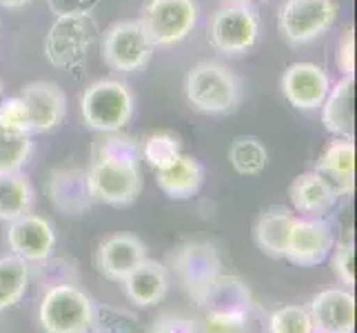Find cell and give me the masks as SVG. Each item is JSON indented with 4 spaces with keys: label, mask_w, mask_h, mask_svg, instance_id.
Segmentation results:
<instances>
[{
    "label": "cell",
    "mask_w": 357,
    "mask_h": 333,
    "mask_svg": "<svg viewBox=\"0 0 357 333\" xmlns=\"http://www.w3.org/2000/svg\"><path fill=\"white\" fill-rule=\"evenodd\" d=\"M146 333H198V325L189 316L182 313H162L158 316Z\"/></svg>",
    "instance_id": "cell-36"
},
{
    "label": "cell",
    "mask_w": 357,
    "mask_h": 333,
    "mask_svg": "<svg viewBox=\"0 0 357 333\" xmlns=\"http://www.w3.org/2000/svg\"><path fill=\"white\" fill-rule=\"evenodd\" d=\"M204 169L193 156L182 154L165 169L155 171V184L171 200H189L200 191Z\"/></svg>",
    "instance_id": "cell-22"
},
{
    "label": "cell",
    "mask_w": 357,
    "mask_h": 333,
    "mask_svg": "<svg viewBox=\"0 0 357 333\" xmlns=\"http://www.w3.org/2000/svg\"><path fill=\"white\" fill-rule=\"evenodd\" d=\"M31 0H0V7H5V9H20L24 5H29Z\"/></svg>",
    "instance_id": "cell-38"
},
{
    "label": "cell",
    "mask_w": 357,
    "mask_h": 333,
    "mask_svg": "<svg viewBox=\"0 0 357 333\" xmlns=\"http://www.w3.org/2000/svg\"><path fill=\"white\" fill-rule=\"evenodd\" d=\"M280 89L298 111H317L331 89V78L319 65L293 63L282 73Z\"/></svg>",
    "instance_id": "cell-11"
},
{
    "label": "cell",
    "mask_w": 357,
    "mask_h": 333,
    "mask_svg": "<svg viewBox=\"0 0 357 333\" xmlns=\"http://www.w3.org/2000/svg\"><path fill=\"white\" fill-rule=\"evenodd\" d=\"M7 244L11 251L22 258V260L40 262L54 253V246H56L54 225L47 218L29 212L9 222Z\"/></svg>",
    "instance_id": "cell-13"
},
{
    "label": "cell",
    "mask_w": 357,
    "mask_h": 333,
    "mask_svg": "<svg viewBox=\"0 0 357 333\" xmlns=\"http://www.w3.org/2000/svg\"><path fill=\"white\" fill-rule=\"evenodd\" d=\"M33 154V138L29 133H14L0 127V176L18 174Z\"/></svg>",
    "instance_id": "cell-28"
},
{
    "label": "cell",
    "mask_w": 357,
    "mask_h": 333,
    "mask_svg": "<svg viewBox=\"0 0 357 333\" xmlns=\"http://www.w3.org/2000/svg\"><path fill=\"white\" fill-rule=\"evenodd\" d=\"M171 271L189 298L198 302L211 282L222 274V260L211 242L191 240L171 253Z\"/></svg>",
    "instance_id": "cell-8"
},
{
    "label": "cell",
    "mask_w": 357,
    "mask_h": 333,
    "mask_svg": "<svg viewBox=\"0 0 357 333\" xmlns=\"http://www.w3.org/2000/svg\"><path fill=\"white\" fill-rule=\"evenodd\" d=\"M268 333H315L306 306L287 304L268 316Z\"/></svg>",
    "instance_id": "cell-31"
},
{
    "label": "cell",
    "mask_w": 357,
    "mask_h": 333,
    "mask_svg": "<svg viewBox=\"0 0 357 333\" xmlns=\"http://www.w3.org/2000/svg\"><path fill=\"white\" fill-rule=\"evenodd\" d=\"M225 3H240V5H255L260 0H225Z\"/></svg>",
    "instance_id": "cell-39"
},
{
    "label": "cell",
    "mask_w": 357,
    "mask_h": 333,
    "mask_svg": "<svg viewBox=\"0 0 357 333\" xmlns=\"http://www.w3.org/2000/svg\"><path fill=\"white\" fill-rule=\"evenodd\" d=\"M335 63L342 71V76L355 78V29L353 27H347L340 36Z\"/></svg>",
    "instance_id": "cell-37"
},
{
    "label": "cell",
    "mask_w": 357,
    "mask_h": 333,
    "mask_svg": "<svg viewBox=\"0 0 357 333\" xmlns=\"http://www.w3.org/2000/svg\"><path fill=\"white\" fill-rule=\"evenodd\" d=\"M206 38L222 56L238 58L249 54L260 38V14L253 5L225 3L208 18Z\"/></svg>",
    "instance_id": "cell-3"
},
{
    "label": "cell",
    "mask_w": 357,
    "mask_h": 333,
    "mask_svg": "<svg viewBox=\"0 0 357 333\" xmlns=\"http://www.w3.org/2000/svg\"><path fill=\"white\" fill-rule=\"evenodd\" d=\"M198 14L195 0H144L138 22L153 47H174L189 38Z\"/></svg>",
    "instance_id": "cell-6"
},
{
    "label": "cell",
    "mask_w": 357,
    "mask_h": 333,
    "mask_svg": "<svg viewBox=\"0 0 357 333\" xmlns=\"http://www.w3.org/2000/svg\"><path fill=\"white\" fill-rule=\"evenodd\" d=\"M331 269L344 287L355 285V244L351 240H342L335 244Z\"/></svg>",
    "instance_id": "cell-35"
},
{
    "label": "cell",
    "mask_w": 357,
    "mask_h": 333,
    "mask_svg": "<svg viewBox=\"0 0 357 333\" xmlns=\"http://www.w3.org/2000/svg\"><path fill=\"white\" fill-rule=\"evenodd\" d=\"M20 101L27 107L31 133H47L63 125L67 116V96L56 82L36 80L20 89Z\"/></svg>",
    "instance_id": "cell-12"
},
{
    "label": "cell",
    "mask_w": 357,
    "mask_h": 333,
    "mask_svg": "<svg viewBox=\"0 0 357 333\" xmlns=\"http://www.w3.org/2000/svg\"><path fill=\"white\" fill-rule=\"evenodd\" d=\"M229 165L240 176H260L268 165L266 145L255 135H240L229 147Z\"/></svg>",
    "instance_id": "cell-26"
},
{
    "label": "cell",
    "mask_w": 357,
    "mask_h": 333,
    "mask_svg": "<svg viewBox=\"0 0 357 333\" xmlns=\"http://www.w3.org/2000/svg\"><path fill=\"white\" fill-rule=\"evenodd\" d=\"M87 176L93 200L105 202L109 207L133 205L144 187L140 165L93 158V163L87 169Z\"/></svg>",
    "instance_id": "cell-9"
},
{
    "label": "cell",
    "mask_w": 357,
    "mask_h": 333,
    "mask_svg": "<svg viewBox=\"0 0 357 333\" xmlns=\"http://www.w3.org/2000/svg\"><path fill=\"white\" fill-rule=\"evenodd\" d=\"M155 47L138 20H120L107 27L100 38V56L116 73H133L149 65Z\"/></svg>",
    "instance_id": "cell-7"
},
{
    "label": "cell",
    "mask_w": 357,
    "mask_h": 333,
    "mask_svg": "<svg viewBox=\"0 0 357 333\" xmlns=\"http://www.w3.org/2000/svg\"><path fill=\"white\" fill-rule=\"evenodd\" d=\"M182 156V138L176 131H153L140 142V158L153 171L169 167Z\"/></svg>",
    "instance_id": "cell-27"
},
{
    "label": "cell",
    "mask_w": 357,
    "mask_h": 333,
    "mask_svg": "<svg viewBox=\"0 0 357 333\" xmlns=\"http://www.w3.org/2000/svg\"><path fill=\"white\" fill-rule=\"evenodd\" d=\"M298 220V214L293 209L287 207H268L257 216L255 227H253V240L257 244V249L266 253L268 258H284L289 233Z\"/></svg>",
    "instance_id": "cell-19"
},
{
    "label": "cell",
    "mask_w": 357,
    "mask_h": 333,
    "mask_svg": "<svg viewBox=\"0 0 357 333\" xmlns=\"http://www.w3.org/2000/svg\"><path fill=\"white\" fill-rule=\"evenodd\" d=\"M353 89L355 78L342 76L324 98L322 107V125L328 133L337 135V138H353L355 120H353Z\"/></svg>",
    "instance_id": "cell-23"
},
{
    "label": "cell",
    "mask_w": 357,
    "mask_h": 333,
    "mask_svg": "<svg viewBox=\"0 0 357 333\" xmlns=\"http://www.w3.org/2000/svg\"><path fill=\"white\" fill-rule=\"evenodd\" d=\"M133 94L125 82L100 78L80 96V116L84 125L98 133L122 131L133 116Z\"/></svg>",
    "instance_id": "cell-2"
},
{
    "label": "cell",
    "mask_w": 357,
    "mask_h": 333,
    "mask_svg": "<svg viewBox=\"0 0 357 333\" xmlns=\"http://www.w3.org/2000/svg\"><path fill=\"white\" fill-rule=\"evenodd\" d=\"M337 189L315 169L295 176L289 184V200L293 205V212L309 218L324 216L337 202Z\"/></svg>",
    "instance_id": "cell-17"
},
{
    "label": "cell",
    "mask_w": 357,
    "mask_h": 333,
    "mask_svg": "<svg viewBox=\"0 0 357 333\" xmlns=\"http://www.w3.org/2000/svg\"><path fill=\"white\" fill-rule=\"evenodd\" d=\"M146 258V246L131 233H116L100 242L96 251L98 271L114 282H122Z\"/></svg>",
    "instance_id": "cell-16"
},
{
    "label": "cell",
    "mask_w": 357,
    "mask_h": 333,
    "mask_svg": "<svg viewBox=\"0 0 357 333\" xmlns=\"http://www.w3.org/2000/svg\"><path fill=\"white\" fill-rule=\"evenodd\" d=\"M33 269L29 267V276L43 285L45 289H52L58 285H78V267L67 258H45L40 262H31Z\"/></svg>",
    "instance_id": "cell-30"
},
{
    "label": "cell",
    "mask_w": 357,
    "mask_h": 333,
    "mask_svg": "<svg viewBox=\"0 0 357 333\" xmlns=\"http://www.w3.org/2000/svg\"><path fill=\"white\" fill-rule=\"evenodd\" d=\"M47 193L52 205L65 216H82L96 205L87 169L80 167L54 169L47 182Z\"/></svg>",
    "instance_id": "cell-14"
},
{
    "label": "cell",
    "mask_w": 357,
    "mask_h": 333,
    "mask_svg": "<svg viewBox=\"0 0 357 333\" xmlns=\"http://www.w3.org/2000/svg\"><path fill=\"white\" fill-rule=\"evenodd\" d=\"M93 333H138V320L127 309L118 306H93Z\"/></svg>",
    "instance_id": "cell-32"
},
{
    "label": "cell",
    "mask_w": 357,
    "mask_h": 333,
    "mask_svg": "<svg viewBox=\"0 0 357 333\" xmlns=\"http://www.w3.org/2000/svg\"><path fill=\"white\" fill-rule=\"evenodd\" d=\"M127 298L138 306H153L165 298L169 291V274L167 267L155 260H144L135 267L131 274L120 282Z\"/></svg>",
    "instance_id": "cell-21"
},
{
    "label": "cell",
    "mask_w": 357,
    "mask_h": 333,
    "mask_svg": "<svg viewBox=\"0 0 357 333\" xmlns=\"http://www.w3.org/2000/svg\"><path fill=\"white\" fill-rule=\"evenodd\" d=\"M337 0H284L278 11V31L291 47H304L333 29Z\"/></svg>",
    "instance_id": "cell-4"
},
{
    "label": "cell",
    "mask_w": 357,
    "mask_h": 333,
    "mask_svg": "<svg viewBox=\"0 0 357 333\" xmlns=\"http://www.w3.org/2000/svg\"><path fill=\"white\" fill-rule=\"evenodd\" d=\"M29 262L20 256H0V311H7L22 300L29 287Z\"/></svg>",
    "instance_id": "cell-25"
},
{
    "label": "cell",
    "mask_w": 357,
    "mask_h": 333,
    "mask_svg": "<svg viewBox=\"0 0 357 333\" xmlns=\"http://www.w3.org/2000/svg\"><path fill=\"white\" fill-rule=\"evenodd\" d=\"M251 313H204L202 333H251Z\"/></svg>",
    "instance_id": "cell-33"
},
{
    "label": "cell",
    "mask_w": 357,
    "mask_h": 333,
    "mask_svg": "<svg viewBox=\"0 0 357 333\" xmlns=\"http://www.w3.org/2000/svg\"><path fill=\"white\" fill-rule=\"evenodd\" d=\"M31 207H33V187L22 176V171L0 176V220L11 222L24 214H29Z\"/></svg>",
    "instance_id": "cell-24"
},
{
    "label": "cell",
    "mask_w": 357,
    "mask_h": 333,
    "mask_svg": "<svg viewBox=\"0 0 357 333\" xmlns=\"http://www.w3.org/2000/svg\"><path fill=\"white\" fill-rule=\"evenodd\" d=\"M0 127L14 133H31V122L27 107L20 101V96H11L0 101Z\"/></svg>",
    "instance_id": "cell-34"
},
{
    "label": "cell",
    "mask_w": 357,
    "mask_h": 333,
    "mask_svg": "<svg viewBox=\"0 0 357 333\" xmlns=\"http://www.w3.org/2000/svg\"><path fill=\"white\" fill-rule=\"evenodd\" d=\"M93 158L100 160H114V163H127V165H140V140L122 131L102 133V138L96 142Z\"/></svg>",
    "instance_id": "cell-29"
},
{
    "label": "cell",
    "mask_w": 357,
    "mask_h": 333,
    "mask_svg": "<svg viewBox=\"0 0 357 333\" xmlns=\"http://www.w3.org/2000/svg\"><path fill=\"white\" fill-rule=\"evenodd\" d=\"M204 313H244L253 311V295L238 276L220 274L202 298L195 302Z\"/></svg>",
    "instance_id": "cell-20"
},
{
    "label": "cell",
    "mask_w": 357,
    "mask_h": 333,
    "mask_svg": "<svg viewBox=\"0 0 357 333\" xmlns=\"http://www.w3.org/2000/svg\"><path fill=\"white\" fill-rule=\"evenodd\" d=\"M333 249V231L322 218H300L289 233L284 258L298 267H315Z\"/></svg>",
    "instance_id": "cell-10"
},
{
    "label": "cell",
    "mask_w": 357,
    "mask_h": 333,
    "mask_svg": "<svg viewBox=\"0 0 357 333\" xmlns=\"http://www.w3.org/2000/svg\"><path fill=\"white\" fill-rule=\"evenodd\" d=\"M315 333H353L355 295L349 289H324L309 304Z\"/></svg>",
    "instance_id": "cell-15"
},
{
    "label": "cell",
    "mask_w": 357,
    "mask_h": 333,
    "mask_svg": "<svg viewBox=\"0 0 357 333\" xmlns=\"http://www.w3.org/2000/svg\"><path fill=\"white\" fill-rule=\"evenodd\" d=\"M184 96L200 114L225 116L240 107L242 82L227 65L218 60H202L184 78Z\"/></svg>",
    "instance_id": "cell-1"
},
{
    "label": "cell",
    "mask_w": 357,
    "mask_h": 333,
    "mask_svg": "<svg viewBox=\"0 0 357 333\" xmlns=\"http://www.w3.org/2000/svg\"><path fill=\"white\" fill-rule=\"evenodd\" d=\"M317 174H322L340 195H349L355 187V142L353 138L328 140L315 165Z\"/></svg>",
    "instance_id": "cell-18"
},
{
    "label": "cell",
    "mask_w": 357,
    "mask_h": 333,
    "mask_svg": "<svg viewBox=\"0 0 357 333\" xmlns=\"http://www.w3.org/2000/svg\"><path fill=\"white\" fill-rule=\"evenodd\" d=\"M0 101H3V82H0Z\"/></svg>",
    "instance_id": "cell-40"
},
{
    "label": "cell",
    "mask_w": 357,
    "mask_h": 333,
    "mask_svg": "<svg viewBox=\"0 0 357 333\" xmlns=\"http://www.w3.org/2000/svg\"><path fill=\"white\" fill-rule=\"evenodd\" d=\"M93 302L78 285L45 289L38 320L45 333H91Z\"/></svg>",
    "instance_id": "cell-5"
}]
</instances>
